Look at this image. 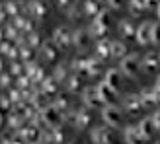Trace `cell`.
I'll use <instances>...</instances> for the list:
<instances>
[{
    "mask_svg": "<svg viewBox=\"0 0 160 144\" xmlns=\"http://www.w3.org/2000/svg\"><path fill=\"white\" fill-rule=\"evenodd\" d=\"M119 72L125 74L127 78H137L141 72V60L137 55H125L119 62Z\"/></svg>",
    "mask_w": 160,
    "mask_h": 144,
    "instance_id": "obj_1",
    "label": "cell"
},
{
    "mask_svg": "<svg viewBox=\"0 0 160 144\" xmlns=\"http://www.w3.org/2000/svg\"><path fill=\"white\" fill-rule=\"evenodd\" d=\"M102 117H103V121H106V125L109 127V129L121 127V123H123V113H121V109H119L117 105H113V103H109V105H103V109H102Z\"/></svg>",
    "mask_w": 160,
    "mask_h": 144,
    "instance_id": "obj_2",
    "label": "cell"
},
{
    "mask_svg": "<svg viewBox=\"0 0 160 144\" xmlns=\"http://www.w3.org/2000/svg\"><path fill=\"white\" fill-rule=\"evenodd\" d=\"M41 119L47 125V129H59V125L62 121V113L55 105H47L45 109H41Z\"/></svg>",
    "mask_w": 160,
    "mask_h": 144,
    "instance_id": "obj_3",
    "label": "cell"
},
{
    "mask_svg": "<svg viewBox=\"0 0 160 144\" xmlns=\"http://www.w3.org/2000/svg\"><path fill=\"white\" fill-rule=\"evenodd\" d=\"M82 98H84V103L90 109H103V99H102V95L98 92V88H86L84 94H82Z\"/></svg>",
    "mask_w": 160,
    "mask_h": 144,
    "instance_id": "obj_4",
    "label": "cell"
},
{
    "mask_svg": "<svg viewBox=\"0 0 160 144\" xmlns=\"http://www.w3.org/2000/svg\"><path fill=\"white\" fill-rule=\"evenodd\" d=\"M150 29H152V22H142L141 26H137L135 39L139 45H150Z\"/></svg>",
    "mask_w": 160,
    "mask_h": 144,
    "instance_id": "obj_5",
    "label": "cell"
},
{
    "mask_svg": "<svg viewBox=\"0 0 160 144\" xmlns=\"http://www.w3.org/2000/svg\"><path fill=\"white\" fill-rule=\"evenodd\" d=\"M113 140V134L108 127H96L92 131V142L94 144H111Z\"/></svg>",
    "mask_w": 160,
    "mask_h": 144,
    "instance_id": "obj_6",
    "label": "cell"
},
{
    "mask_svg": "<svg viewBox=\"0 0 160 144\" xmlns=\"http://www.w3.org/2000/svg\"><path fill=\"white\" fill-rule=\"evenodd\" d=\"M53 41H55L57 47H68L70 43H72V33H70L67 27H59V29H55Z\"/></svg>",
    "mask_w": 160,
    "mask_h": 144,
    "instance_id": "obj_7",
    "label": "cell"
},
{
    "mask_svg": "<svg viewBox=\"0 0 160 144\" xmlns=\"http://www.w3.org/2000/svg\"><path fill=\"white\" fill-rule=\"evenodd\" d=\"M158 65H160V60H158V57H156V53H147L145 57H142V60H141V66L145 68V72H148V74L156 72Z\"/></svg>",
    "mask_w": 160,
    "mask_h": 144,
    "instance_id": "obj_8",
    "label": "cell"
},
{
    "mask_svg": "<svg viewBox=\"0 0 160 144\" xmlns=\"http://www.w3.org/2000/svg\"><path fill=\"white\" fill-rule=\"evenodd\" d=\"M137 129H139V132H141L142 140H148V138H152V137H154V132H156V129H154L152 121H150V117L142 119V121L137 125Z\"/></svg>",
    "mask_w": 160,
    "mask_h": 144,
    "instance_id": "obj_9",
    "label": "cell"
},
{
    "mask_svg": "<svg viewBox=\"0 0 160 144\" xmlns=\"http://www.w3.org/2000/svg\"><path fill=\"white\" fill-rule=\"evenodd\" d=\"M90 33H88L86 29H78L72 33V43L78 47V49H88V45H90Z\"/></svg>",
    "mask_w": 160,
    "mask_h": 144,
    "instance_id": "obj_10",
    "label": "cell"
},
{
    "mask_svg": "<svg viewBox=\"0 0 160 144\" xmlns=\"http://www.w3.org/2000/svg\"><path fill=\"white\" fill-rule=\"evenodd\" d=\"M121 72L119 70H115V68H111V70H108L106 72V84L109 86V88H113L115 92H119V88H121Z\"/></svg>",
    "mask_w": 160,
    "mask_h": 144,
    "instance_id": "obj_11",
    "label": "cell"
},
{
    "mask_svg": "<svg viewBox=\"0 0 160 144\" xmlns=\"http://www.w3.org/2000/svg\"><path fill=\"white\" fill-rule=\"evenodd\" d=\"M98 92H100V95H102V99H103V103H106V105H109V101H113V99L117 98V94H119V92L113 90V88H109L106 82H102V84L98 86Z\"/></svg>",
    "mask_w": 160,
    "mask_h": 144,
    "instance_id": "obj_12",
    "label": "cell"
},
{
    "mask_svg": "<svg viewBox=\"0 0 160 144\" xmlns=\"http://www.w3.org/2000/svg\"><path fill=\"white\" fill-rule=\"evenodd\" d=\"M127 55V47L123 41H111L109 43V57L113 59H123Z\"/></svg>",
    "mask_w": 160,
    "mask_h": 144,
    "instance_id": "obj_13",
    "label": "cell"
},
{
    "mask_svg": "<svg viewBox=\"0 0 160 144\" xmlns=\"http://www.w3.org/2000/svg\"><path fill=\"white\" fill-rule=\"evenodd\" d=\"M141 107H142L141 95H127L125 98V111L127 113H137Z\"/></svg>",
    "mask_w": 160,
    "mask_h": 144,
    "instance_id": "obj_14",
    "label": "cell"
},
{
    "mask_svg": "<svg viewBox=\"0 0 160 144\" xmlns=\"http://www.w3.org/2000/svg\"><path fill=\"white\" fill-rule=\"evenodd\" d=\"M125 142L127 144H141L142 142V137L137 127H127L125 129Z\"/></svg>",
    "mask_w": 160,
    "mask_h": 144,
    "instance_id": "obj_15",
    "label": "cell"
},
{
    "mask_svg": "<svg viewBox=\"0 0 160 144\" xmlns=\"http://www.w3.org/2000/svg\"><path fill=\"white\" fill-rule=\"evenodd\" d=\"M92 123V115L88 113L86 109H80V111H76V121H74V125L78 127V129H86L88 125Z\"/></svg>",
    "mask_w": 160,
    "mask_h": 144,
    "instance_id": "obj_16",
    "label": "cell"
},
{
    "mask_svg": "<svg viewBox=\"0 0 160 144\" xmlns=\"http://www.w3.org/2000/svg\"><path fill=\"white\" fill-rule=\"evenodd\" d=\"M119 31H121V35H125V37H135L137 26H135L131 20H121L119 22Z\"/></svg>",
    "mask_w": 160,
    "mask_h": 144,
    "instance_id": "obj_17",
    "label": "cell"
},
{
    "mask_svg": "<svg viewBox=\"0 0 160 144\" xmlns=\"http://www.w3.org/2000/svg\"><path fill=\"white\" fill-rule=\"evenodd\" d=\"M109 57V41L106 39H100L98 45H96V59H108Z\"/></svg>",
    "mask_w": 160,
    "mask_h": 144,
    "instance_id": "obj_18",
    "label": "cell"
},
{
    "mask_svg": "<svg viewBox=\"0 0 160 144\" xmlns=\"http://www.w3.org/2000/svg\"><path fill=\"white\" fill-rule=\"evenodd\" d=\"M127 8H129V14L133 16V18H139V16L147 10L145 4H142V0H129V4H127Z\"/></svg>",
    "mask_w": 160,
    "mask_h": 144,
    "instance_id": "obj_19",
    "label": "cell"
},
{
    "mask_svg": "<svg viewBox=\"0 0 160 144\" xmlns=\"http://www.w3.org/2000/svg\"><path fill=\"white\" fill-rule=\"evenodd\" d=\"M141 103H142V107H154L156 105L154 92H142L141 94Z\"/></svg>",
    "mask_w": 160,
    "mask_h": 144,
    "instance_id": "obj_20",
    "label": "cell"
},
{
    "mask_svg": "<svg viewBox=\"0 0 160 144\" xmlns=\"http://www.w3.org/2000/svg\"><path fill=\"white\" fill-rule=\"evenodd\" d=\"M109 20H111V18H109V12H108V10H102V12L94 18V22L98 23V26L106 27V29H109Z\"/></svg>",
    "mask_w": 160,
    "mask_h": 144,
    "instance_id": "obj_21",
    "label": "cell"
},
{
    "mask_svg": "<svg viewBox=\"0 0 160 144\" xmlns=\"http://www.w3.org/2000/svg\"><path fill=\"white\" fill-rule=\"evenodd\" d=\"M84 10H86V14H88V16H94V18H96V16H98V14L102 12L96 0H88V2H86V6H84Z\"/></svg>",
    "mask_w": 160,
    "mask_h": 144,
    "instance_id": "obj_22",
    "label": "cell"
},
{
    "mask_svg": "<svg viewBox=\"0 0 160 144\" xmlns=\"http://www.w3.org/2000/svg\"><path fill=\"white\" fill-rule=\"evenodd\" d=\"M150 43H154V45L160 43V22H152V29H150Z\"/></svg>",
    "mask_w": 160,
    "mask_h": 144,
    "instance_id": "obj_23",
    "label": "cell"
},
{
    "mask_svg": "<svg viewBox=\"0 0 160 144\" xmlns=\"http://www.w3.org/2000/svg\"><path fill=\"white\" fill-rule=\"evenodd\" d=\"M53 105H55V107H57V109L61 111V113H65V109L68 107V101H67L65 98H59L57 101H55V103H53Z\"/></svg>",
    "mask_w": 160,
    "mask_h": 144,
    "instance_id": "obj_24",
    "label": "cell"
},
{
    "mask_svg": "<svg viewBox=\"0 0 160 144\" xmlns=\"http://www.w3.org/2000/svg\"><path fill=\"white\" fill-rule=\"evenodd\" d=\"M43 49H45L47 59H49V60H55V57H57V51H55V47H53V45H45Z\"/></svg>",
    "mask_w": 160,
    "mask_h": 144,
    "instance_id": "obj_25",
    "label": "cell"
},
{
    "mask_svg": "<svg viewBox=\"0 0 160 144\" xmlns=\"http://www.w3.org/2000/svg\"><path fill=\"white\" fill-rule=\"evenodd\" d=\"M92 33H94V35H98V37H102V35H106V33H108V29H106V27H102V26H98V23L94 22V26H92Z\"/></svg>",
    "mask_w": 160,
    "mask_h": 144,
    "instance_id": "obj_26",
    "label": "cell"
},
{
    "mask_svg": "<svg viewBox=\"0 0 160 144\" xmlns=\"http://www.w3.org/2000/svg\"><path fill=\"white\" fill-rule=\"evenodd\" d=\"M31 8L35 10V16H37V18H41V16L45 14V6H43L41 2H33V4H31Z\"/></svg>",
    "mask_w": 160,
    "mask_h": 144,
    "instance_id": "obj_27",
    "label": "cell"
},
{
    "mask_svg": "<svg viewBox=\"0 0 160 144\" xmlns=\"http://www.w3.org/2000/svg\"><path fill=\"white\" fill-rule=\"evenodd\" d=\"M49 84H45V92H49V94H55L57 92V82L55 80H47Z\"/></svg>",
    "mask_w": 160,
    "mask_h": 144,
    "instance_id": "obj_28",
    "label": "cell"
},
{
    "mask_svg": "<svg viewBox=\"0 0 160 144\" xmlns=\"http://www.w3.org/2000/svg\"><path fill=\"white\" fill-rule=\"evenodd\" d=\"M150 121H152L154 129H156V131H160V111H156L154 115H150Z\"/></svg>",
    "mask_w": 160,
    "mask_h": 144,
    "instance_id": "obj_29",
    "label": "cell"
},
{
    "mask_svg": "<svg viewBox=\"0 0 160 144\" xmlns=\"http://www.w3.org/2000/svg\"><path fill=\"white\" fill-rule=\"evenodd\" d=\"M78 88H80V82H78V78H68V90L76 92Z\"/></svg>",
    "mask_w": 160,
    "mask_h": 144,
    "instance_id": "obj_30",
    "label": "cell"
},
{
    "mask_svg": "<svg viewBox=\"0 0 160 144\" xmlns=\"http://www.w3.org/2000/svg\"><path fill=\"white\" fill-rule=\"evenodd\" d=\"M108 4H109V8H113V10H119V8L125 4V0H108Z\"/></svg>",
    "mask_w": 160,
    "mask_h": 144,
    "instance_id": "obj_31",
    "label": "cell"
},
{
    "mask_svg": "<svg viewBox=\"0 0 160 144\" xmlns=\"http://www.w3.org/2000/svg\"><path fill=\"white\" fill-rule=\"evenodd\" d=\"M142 4H145V8H156L160 0H142Z\"/></svg>",
    "mask_w": 160,
    "mask_h": 144,
    "instance_id": "obj_32",
    "label": "cell"
},
{
    "mask_svg": "<svg viewBox=\"0 0 160 144\" xmlns=\"http://www.w3.org/2000/svg\"><path fill=\"white\" fill-rule=\"evenodd\" d=\"M154 90H160V74L156 76V86H154Z\"/></svg>",
    "mask_w": 160,
    "mask_h": 144,
    "instance_id": "obj_33",
    "label": "cell"
},
{
    "mask_svg": "<svg viewBox=\"0 0 160 144\" xmlns=\"http://www.w3.org/2000/svg\"><path fill=\"white\" fill-rule=\"evenodd\" d=\"M59 2H61V6H67V4H68V0H59Z\"/></svg>",
    "mask_w": 160,
    "mask_h": 144,
    "instance_id": "obj_34",
    "label": "cell"
},
{
    "mask_svg": "<svg viewBox=\"0 0 160 144\" xmlns=\"http://www.w3.org/2000/svg\"><path fill=\"white\" fill-rule=\"evenodd\" d=\"M156 14H158V20H160V4L156 6Z\"/></svg>",
    "mask_w": 160,
    "mask_h": 144,
    "instance_id": "obj_35",
    "label": "cell"
},
{
    "mask_svg": "<svg viewBox=\"0 0 160 144\" xmlns=\"http://www.w3.org/2000/svg\"><path fill=\"white\" fill-rule=\"evenodd\" d=\"M96 2H108V0H96Z\"/></svg>",
    "mask_w": 160,
    "mask_h": 144,
    "instance_id": "obj_36",
    "label": "cell"
},
{
    "mask_svg": "<svg viewBox=\"0 0 160 144\" xmlns=\"http://www.w3.org/2000/svg\"><path fill=\"white\" fill-rule=\"evenodd\" d=\"M158 60H160V57H158Z\"/></svg>",
    "mask_w": 160,
    "mask_h": 144,
    "instance_id": "obj_37",
    "label": "cell"
}]
</instances>
